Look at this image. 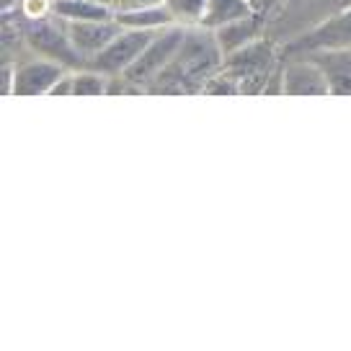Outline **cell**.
<instances>
[{
    "mask_svg": "<svg viewBox=\"0 0 351 351\" xmlns=\"http://www.w3.org/2000/svg\"><path fill=\"white\" fill-rule=\"evenodd\" d=\"M225 55L217 36L207 26H186V36L178 47L171 65L147 86L153 93H194L204 90L209 77L222 70Z\"/></svg>",
    "mask_w": 351,
    "mask_h": 351,
    "instance_id": "1",
    "label": "cell"
},
{
    "mask_svg": "<svg viewBox=\"0 0 351 351\" xmlns=\"http://www.w3.org/2000/svg\"><path fill=\"white\" fill-rule=\"evenodd\" d=\"M349 5L351 0H279L263 23V36L282 47Z\"/></svg>",
    "mask_w": 351,
    "mask_h": 351,
    "instance_id": "2",
    "label": "cell"
},
{
    "mask_svg": "<svg viewBox=\"0 0 351 351\" xmlns=\"http://www.w3.org/2000/svg\"><path fill=\"white\" fill-rule=\"evenodd\" d=\"M21 36L26 39L29 49H34L36 55L55 60L60 65H65L67 70H86V60L80 57V52L75 49V44L70 42L67 34V21L60 16H47V19H23Z\"/></svg>",
    "mask_w": 351,
    "mask_h": 351,
    "instance_id": "3",
    "label": "cell"
},
{
    "mask_svg": "<svg viewBox=\"0 0 351 351\" xmlns=\"http://www.w3.org/2000/svg\"><path fill=\"white\" fill-rule=\"evenodd\" d=\"M184 36H186V26H184V23H171V26L160 29V32L155 34L153 42L147 44V49H145L143 55L137 57L121 75L127 77L132 86L147 88L155 77L163 73L165 67L171 65V60H173L176 52H178Z\"/></svg>",
    "mask_w": 351,
    "mask_h": 351,
    "instance_id": "4",
    "label": "cell"
},
{
    "mask_svg": "<svg viewBox=\"0 0 351 351\" xmlns=\"http://www.w3.org/2000/svg\"><path fill=\"white\" fill-rule=\"evenodd\" d=\"M326 49H351V5L333 13L330 19L305 32L302 36L282 44L279 57L292 60V57H305L313 52H326Z\"/></svg>",
    "mask_w": 351,
    "mask_h": 351,
    "instance_id": "5",
    "label": "cell"
},
{
    "mask_svg": "<svg viewBox=\"0 0 351 351\" xmlns=\"http://www.w3.org/2000/svg\"><path fill=\"white\" fill-rule=\"evenodd\" d=\"M158 32H160V29H158ZM158 32H147V29H121V32L117 34V39H114L106 49H101L99 55L88 60L86 67L88 70H96V73H104V75H109V77H119L121 73L147 49V44L153 42Z\"/></svg>",
    "mask_w": 351,
    "mask_h": 351,
    "instance_id": "6",
    "label": "cell"
},
{
    "mask_svg": "<svg viewBox=\"0 0 351 351\" xmlns=\"http://www.w3.org/2000/svg\"><path fill=\"white\" fill-rule=\"evenodd\" d=\"M279 44H274L266 36L253 39L251 44L241 47L238 52L225 57L222 62V73L230 75L232 80H238L241 86L243 80H251V77H269L271 70L279 65Z\"/></svg>",
    "mask_w": 351,
    "mask_h": 351,
    "instance_id": "7",
    "label": "cell"
},
{
    "mask_svg": "<svg viewBox=\"0 0 351 351\" xmlns=\"http://www.w3.org/2000/svg\"><path fill=\"white\" fill-rule=\"evenodd\" d=\"M67 67L55 62V60H29L13 70V93L16 96H39V93H49L52 86L65 73Z\"/></svg>",
    "mask_w": 351,
    "mask_h": 351,
    "instance_id": "8",
    "label": "cell"
},
{
    "mask_svg": "<svg viewBox=\"0 0 351 351\" xmlns=\"http://www.w3.org/2000/svg\"><path fill=\"white\" fill-rule=\"evenodd\" d=\"M285 62V93L287 96H328L330 86L323 70L307 57H292Z\"/></svg>",
    "mask_w": 351,
    "mask_h": 351,
    "instance_id": "9",
    "label": "cell"
},
{
    "mask_svg": "<svg viewBox=\"0 0 351 351\" xmlns=\"http://www.w3.org/2000/svg\"><path fill=\"white\" fill-rule=\"evenodd\" d=\"M119 32L121 26L117 23V19H109V21H67L70 42L75 44V49L86 60V65L90 57H96L101 49H106Z\"/></svg>",
    "mask_w": 351,
    "mask_h": 351,
    "instance_id": "10",
    "label": "cell"
},
{
    "mask_svg": "<svg viewBox=\"0 0 351 351\" xmlns=\"http://www.w3.org/2000/svg\"><path fill=\"white\" fill-rule=\"evenodd\" d=\"M305 57L323 70L330 93L351 96V49H326V52H313Z\"/></svg>",
    "mask_w": 351,
    "mask_h": 351,
    "instance_id": "11",
    "label": "cell"
},
{
    "mask_svg": "<svg viewBox=\"0 0 351 351\" xmlns=\"http://www.w3.org/2000/svg\"><path fill=\"white\" fill-rule=\"evenodd\" d=\"M215 36H217V44L222 49V55L228 57L232 52H238L241 47L251 44L253 39H258L263 32V19L258 13H251V16H243V19H235L230 23H222L217 29H212Z\"/></svg>",
    "mask_w": 351,
    "mask_h": 351,
    "instance_id": "12",
    "label": "cell"
},
{
    "mask_svg": "<svg viewBox=\"0 0 351 351\" xmlns=\"http://www.w3.org/2000/svg\"><path fill=\"white\" fill-rule=\"evenodd\" d=\"M114 19L121 29H147V32H158L176 23L173 13L168 11V5H145V8H134V11H117Z\"/></svg>",
    "mask_w": 351,
    "mask_h": 351,
    "instance_id": "13",
    "label": "cell"
},
{
    "mask_svg": "<svg viewBox=\"0 0 351 351\" xmlns=\"http://www.w3.org/2000/svg\"><path fill=\"white\" fill-rule=\"evenodd\" d=\"M52 13L65 21H109L117 11L99 0H52Z\"/></svg>",
    "mask_w": 351,
    "mask_h": 351,
    "instance_id": "14",
    "label": "cell"
},
{
    "mask_svg": "<svg viewBox=\"0 0 351 351\" xmlns=\"http://www.w3.org/2000/svg\"><path fill=\"white\" fill-rule=\"evenodd\" d=\"M251 13H256L251 0H207V16H204L202 26L217 29L222 23H230L235 19L251 16Z\"/></svg>",
    "mask_w": 351,
    "mask_h": 351,
    "instance_id": "15",
    "label": "cell"
},
{
    "mask_svg": "<svg viewBox=\"0 0 351 351\" xmlns=\"http://www.w3.org/2000/svg\"><path fill=\"white\" fill-rule=\"evenodd\" d=\"M165 5L173 13L176 23L184 26H202L207 16V0H165Z\"/></svg>",
    "mask_w": 351,
    "mask_h": 351,
    "instance_id": "16",
    "label": "cell"
},
{
    "mask_svg": "<svg viewBox=\"0 0 351 351\" xmlns=\"http://www.w3.org/2000/svg\"><path fill=\"white\" fill-rule=\"evenodd\" d=\"M109 75H104V73H96V70H83V73H77L73 75V93L75 96H101V93H106L109 90Z\"/></svg>",
    "mask_w": 351,
    "mask_h": 351,
    "instance_id": "17",
    "label": "cell"
},
{
    "mask_svg": "<svg viewBox=\"0 0 351 351\" xmlns=\"http://www.w3.org/2000/svg\"><path fill=\"white\" fill-rule=\"evenodd\" d=\"M52 16V0H23V19H47Z\"/></svg>",
    "mask_w": 351,
    "mask_h": 351,
    "instance_id": "18",
    "label": "cell"
},
{
    "mask_svg": "<svg viewBox=\"0 0 351 351\" xmlns=\"http://www.w3.org/2000/svg\"><path fill=\"white\" fill-rule=\"evenodd\" d=\"M165 0H114V11H134L145 5H160Z\"/></svg>",
    "mask_w": 351,
    "mask_h": 351,
    "instance_id": "19",
    "label": "cell"
},
{
    "mask_svg": "<svg viewBox=\"0 0 351 351\" xmlns=\"http://www.w3.org/2000/svg\"><path fill=\"white\" fill-rule=\"evenodd\" d=\"M251 3H253V8H256V13H258V16L263 19V23H266V19H269V13L274 11L276 3H279V0H251Z\"/></svg>",
    "mask_w": 351,
    "mask_h": 351,
    "instance_id": "20",
    "label": "cell"
},
{
    "mask_svg": "<svg viewBox=\"0 0 351 351\" xmlns=\"http://www.w3.org/2000/svg\"><path fill=\"white\" fill-rule=\"evenodd\" d=\"M49 93H55V96H65V93H73V75H62L57 80L52 90Z\"/></svg>",
    "mask_w": 351,
    "mask_h": 351,
    "instance_id": "21",
    "label": "cell"
},
{
    "mask_svg": "<svg viewBox=\"0 0 351 351\" xmlns=\"http://www.w3.org/2000/svg\"><path fill=\"white\" fill-rule=\"evenodd\" d=\"M99 3H106V5H114V0H99Z\"/></svg>",
    "mask_w": 351,
    "mask_h": 351,
    "instance_id": "22",
    "label": "cell"
}]
</instances>
